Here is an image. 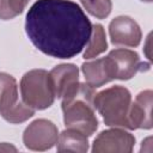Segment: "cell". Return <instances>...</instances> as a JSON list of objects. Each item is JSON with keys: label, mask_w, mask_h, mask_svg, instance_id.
Here are the masks:
<instances>
[{"label": "cell", "mask_w": 153, "mask_h": 153, "mask_svg": "<svg viewBox=\"0 0 153 153\" xmlns=\"http://www.w3.org/2000/svg\"><path fill=\"white\" fill-rule=\"evenodd\" d=\"M151 35H148V37H147V41H146V44H145V48H143V51H145V54H146V57L148 59V60H152V57H151Z\"/></svg>", "instance_id": "18"}, {"label": "cell", "mask_w": 153, "mask_h": 153, "mask_svg": "<svg viewBox=\"0 0 153 153\" xmlns=\"http://www.w3.org/2000/svg\"><path fill=\"white\" fill-rule=\"evenodd\" d=\"M141 1H145V2H151L152 0H141Z\"/></svg>", "instance_id": "19"}, {"label": "cell", "mask_w": 153, "mask_h": 153, "mask_svg": "<svg viewBox=\"0 0 153 153\" xmlns=\"http://www.w3.org/2000/svg\"><path fill=\"white\" fill-rule=\"evenodd\" d=\"M92 24L81 7L69 0H37L25 17V32L43 54L72 59L86 47Z\"/></svg>", "instance_id": "1"}, {"label": "cell", "mask_w": 153, "mask_h": 153, "mask_svg": "<svg viewBox=\"0 0 153 153\" xmlns=\"http://www.w3.org/2000/svg\"><path fill=\"white\" fill-rule=\"evenodd\" d=\"M106 48H108V42H106V35L104 27L100 24L92 25L91 36L86 44V49L84 51V59L85 60L94 59L99 54L104 53Z\"/></svg>", "instance_id": "14"}, {"label": "cell", "mask_w": 153, "mask_h": 153, "mask_svg": "<svg viewBox=\"0 0 153 153\" xmlns=\"http://www.w3.org/2000/svg\"><path fill=\"white\" fill-rule=\"evenodd\" d=\"M30 0H0V19L10 20L19 16Z\"/></svg>", "instance_id": "16"}, {"label": "cell", "mask_w": 153, "mask_h": 153, "mask_svg": "<svg viewBox=\"0 0 153 153\" xmlns=\"http://www.w3.org/2000/svg\"><path fill=\"white\" fill-rule=\"evenodd\" d=\"M32 108L19 98L16 79L5 72H0V115L13 124L23 123L35 115Z\"/></svg>", "instance_id": "5"}, {"label": "cell", "mask_w": 153, "mask_h": 153, "mask_svg": "<svg viewBox=\"0 0 153 153\" xmlns=\"http://www.w3.org/2000/svg\"><path fill=\"white\" fill-rule=\"evenodd\" d=\"M81 72L84 74L86 84L93 88H98L115 80L109 59L106 56L84 62L81 65Z\"/></svg>", "instance_id": "12"}, {"label": "cell", "mask_w": 153, "mask_h": 153, "mask_svg": "<svg viewBox=\"0 0 153 153\" xmlns=\"http://www.w3.org/2000/svg\"><path fill=\"white\" fill-rule=\"evenodd\" d=\"M22 100L33 110H44L53 105L55 93L49 72L31 69L26 72L19 84Z\"/></svg>", "instance_id": "4"}, {"label": "cell", "mask_w": 153, "mask_h": 153, "mask_svg": "<svg viewBox=\"0 0 153 153\" xmlns=\"http://www.w3.org/2000/svg\"><path fill=\"white\" fill-rule=\"evenodd\" d=\"M55 98H65L72 94L79 86V68L73 63H61L50 72Z\"/></svg>", "instance_id": "10"}, {"label": "cell", "mask_w": 153, "mask_h": 153, "mask_svg": "<svg viewBox=\"0 0 153 153\" xmlns=\"http://www.w3.org/2000/svg\"><path fill=\"white\" fill-rule=\"evenodd\" d=\"M96 88L90 85L79 84L78 88L69 96L62 98L61 108L66 128L78 130L91 136L98 128V118L94 108Z\"/></svg>", "instance_id": "2"}, {"label": "cell", "mask_w": 153, "mask_h": 153, "mask_svg": "<svg viewBox=\"0 0 153 153\" xmlns=\"http://www.w3.org/2000/svg\"><path fill=\"white\" fill-rule=\"evenodd\" d=\"M88 136L82 133L67 128L57 139V151L59 152H80L85 153L88 151Z\"/></svg>", "instance_id": "13"}, {"label": "cell", "mask_w": 153, "mask_h": 153, "mask_svg": "<svg viewBox=\"0 0 153 153\" xmlns=\"http://www.w3.org/2000/svg\"><path fill=\"white\" fill-rule=\"evenodd\" d=\"M106 57L109 59L114 79L117 80H129L139 72L148 71L151 66L149 63L142 62L136 51L126 48L114 49Z\"/></svg>", "instance_id": "6"}, {"label": "cell", "mask_w": 153, "mask_h": 153, "mask_svg": "<svg viewBox=\"0 0 153 153\" xmlns=\"http://www.w3.org/2000/svg\"><path fill=\"white\" fill-rule=\"evenodd\" d=\"M80 1L84 8L86 10V12L98 19L106 18L112 10L111 0H80Z\"/></svg>", "instance_id": "15"}, {"label": "cell", "mask_w": 153, "mask_h": 153, "mask_svg": "<svg viewBox=\"0 0 153 153\" xmlns=\"http://www.w3.org/2000/svg\"><path fill=\"white\" fill-rule=\"evenodd\" d=\"M152 99L153 92L151 90H145L135 97L134 102L131 100L129 110V121L131 130L152 128Z\"/></svg>", "instance_id": "11"}, {"label": "cell", "mask_w": 153, "mask_h": 153, "mask_svg": "<svg viewBox=\"0 0 153 153\" xmlns=\"http://www.w3.org/2000/svg\"><path fill=\"white\" fill-rule=\"evenodd\" d=\"M111 43L117 47L135 48L140 44L142 33L139 24L128 16H118L109 24Z\"/></svg>", "instance_id": "9"}, {"label": "cell", "mask_w": 153, "mask_h": 153, "mask_svg": "<svg viewBox=\"0 0 153 153\" xmlns=\"http://www.w3.org/2000/svg\"><path fill=\"white\" fill-rule=\"evenodd\" d=\"M135 146L133 134L123 128L111 127L108 130L100 131L93 141V153H130Z\"/></svg>", "instance_id": "8"}, {"label": "cell", "mask_w": 153, "mask_h": 153, "mask_svg": "<svg viewBox=\"0 0 153 153\" xmlns=\"http://www.w3.org/2000/svg\"><path fill=\"white\" fill-rule=\"evenodd\" d=\"M0 152H17V148L14 146H12L11 143L1 142L0 143Z\"/></svg>", "instance_id": "17"}, {"label": "cell", "mask_w": 153, "mask_h": 153, "mask_svg": "<svg viewBox=\"0 0 153 153\" xmlns=\"http://www.w3.org/2000/svg\"><path fill=\"white\" fill-rule=\"evenodd\" d=\"M94 108L102 115L108 127L130 129L129 110L131 94L128 88L121 85L108 87L94 94Z\"/></svg>", "instance_id": "3"}, {"label": "cell", "mask_w": 153, "mask_h": 153, "mask_svg": "<svg viewBox=\"0 0 153 153\" xmlns=\"http://www.w3.org/2000/svg\"><path fill=\"white\" fill-rule=\"evenodd\" d=\"M59 139L57 127L49 120L38 118L31 122L23 133V142L31 151H47L54 147Z\"/></svg>", "instance_id": "7"}]
</instances>
